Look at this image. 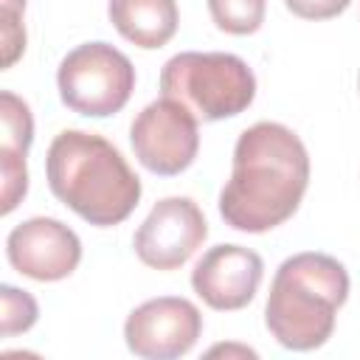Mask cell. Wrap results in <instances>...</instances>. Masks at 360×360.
I'll return each instance as SVG.
<instances>
[{
	"label": "cell",
	"mask_w": 360,
	"mask_h": 360,
	"mask_svg": "<svg viewBox=\"0 0 360 360\" xmlns=\"http://www.w3.org/2000/svg\"><path fill=\"white\" fill-rule=\"evenodd\" d=\"M307 186L304 141L278 121H259L236 138L231 180L219 191V217L242 233L273 231L298 211Z\"/></svg>",
	"instance_id": "1"
},
{
	"label": "cell",
	"mask_w": 360,
	"mask_h": 360,
	"mask_svg": "<svg viewBox=\"0 0 360 360\" xmlns=\"http://www.w3.org/2000/svg\"><path fill=\"white\" fill-rule=\"evenodd\" d=\"M45 177L56 200L96 228L124 222L141 200V177L124 155L96 132L62 129L45 155Z\"/></svg>",
	"instance_id": "2"
},
{
	"label": "cell",
	"mask_w": 360,
	"mask_h": 360,
	"mask_svg": "<svg viewBox=\"0 0 360 360\" xmlns=\"http://www.w3.org/2000/svg\"><path fill=\"white\" fill-rule=\"evenodd\" d=\"M346 298V267L335 256L304 250L278 264L264 304V323L284 349L312 352L332 338Z\"/></svg>",
	"instance_id": "3"
},
{
	"label": "cell",
	"mask_w": 360,
	"mask_h": 360,
	"mask_svg": "<svg viewBox=\"0 0 360 360\" xmlns=\"http://www.w3.org/2000/svg\"><path fill=\"white\" fill-rule=\"evenodd\" d=\"M160 93L186 104L202 121L233 118L256 98V76L248 62L225 51H183L160 70Z\"/></svg>",
	"instance_id": "4"
},
{
	"label": "cell",
	"mask_w": 360,
	"mask_h": 360,
	"mask_svg": "<svg viewBox=\"0 0 360 360\" xmlns=\"http://www.w3.org/2000/svg\"><path fill=\"white\" fill-rule=\"evenodd\" d=\"M56 87L68 110L107 118L127 107L135 90V68L110 42H84L59 62Z\"/></svg>",
	"instance_id": "5"
},
{
	"label": "cell",
	"mask_w": 360,
	"mask_h": 360,
	"mask_svg": "<svg viewBox=\"0 0 360 360\" xmlns=\"http://www.w3.org/2000/svg\"><path fill=\"white\" fill-rule=\"evenodd\" d=\"M129 143L143 169L160 177H174L186 172L200 152L197 115L186 104L163 96L135 115Z\"/></svg>",
	"instance_id": "6"
},
{
	"label": "cell",
	"mask_w": 360,
	"mask_h": 360,
	"mask_svg": "<svg viewBox=\"0 0 360 360\" xmlns=\"http://www.w3.org/2000/svg\"><path fill=\"white\" fill-rule=\"evenodd\" d=\"M208 236V222L191 197H163L135 231V256L152 270L183 267Z\"/></svg>",
	"instance_id": "7"
},
{
	"label": "cell",
	"mask_w": 360,
	"mask_h": 360,
	"mask_svg": "<svg viewBox=\"0 0 360 360\" xmlns=\"http://www.w3.org/2000/svg\"><path fill=\"white\" fill-rule=\"evenodd\" d=\"M202 335V315L188 298H149L127 315V349L143 360H174L194 349Z\"/></svg>",
	"instance_id": "8"
},
{
	"label": "cell",
	"mask_w": 360,
	"mask_h": 360,
	"mask_svg": "<svg viewBox=\"0 0 360 360\" xmlns=\"http://www.w3.org/2000/svg\"><path fill=\"white\" fill-rule=\"evenodd\" d=\"M11 267L34 281H62L82 262L76 231L53 217H31L11 228L6 239Z\"/></svg>",
	"instance_id": "9"
},
{
	"label": "cell",
	"mask_w": 360,
	"mask_h": 360,
	"mask_svg": "<svg viewBox=\"0 0 360 360\" xmlns=\"http://www.w3.org/2000/svg\"><path fill=\"white\" fill-rule=\"evenodd\" d=\"M264 262L256 250L242 245H217L202 253L191 270L194 292L219 312L242 309L259 292Z\"/></svg>",
	"instance_id": "10"
},
{
	"label": "cell",
	"mask_w": 360,
	"mask_h": 360,
	"mask_svg": "<svg viewBox=\"0 0 360 360\" xmlns=\"http://www.w3.org/2000/svg\"><path fill=\"white\" fill-rule=\"evenodd\" d=\"M34 141L31 107L11 90L0 93V180H3V214H11L28 191L25 155Z\"/></svg>",
	"instance_id": "11"
},
{
	"label": "cell",
	"mask_w": 360,
	"mask_h": 360,
	"mask_svg": "<svg viewBox=\"0 0 360 360\" xmlns=\"http://www.w3.org/2000/svg\"><path fill=\"white\" fill-rule=\"evenodd\" d=\"M107 14L127 42L146 51L163 48L177 34L180 22L174 0H110Z\"/></svg>",
	"instance_id": "12"
},
{
	"label": "cell",
	"mask_w": 360,
	"mask_h": 360,
	"mask_svg": "<svg viewBox=\"0 0 360 360\" xmlns=\"http://www.w3.org/2000/svg\"><path fill=\"white\" fill-rule=\"evenodd\" d=\"M264 8L267 0H208L214 25L233 37L256 34L264 22Z\"/></svg>",
	"instance_id": "13"
},
{
	"label": "cell",
	"mask_w": 360,
	"mask_h": 360,
	"mask_svg": "<svg viewBox=\"0 0 360 360\" xmlns=\"http://www.w3.org/2000/svg\"><path fill=\"white\" fill-rule=\"evenodd\" d=\"M0 301H3V338H11L17 332H28L34 323H37V301L25 292V290H17L11 284H3L0 287Z\"/></svg>",
	"instance_id": "14"
},
{
	"label": "cell",
	"mask_w": 360,
	"mask_h": 360,
	"mask_svg": "<svg viewBox=\"0 0 360 360\" xmlns=\"http://www.w3.org/2000/svg\"><path fill=\"white\" fill-rule=\"evenodd\" d=\"M25 0H0V48L3 68H11L25 51V28H22Z\"/></svg>",
	"instance_id": "15"
},
{
	"label": "cell",
	"mask_w": 360,
	"mask_h": 360,
	"mask_svg": "<svg viewBox=\"0 0 360 360\" xmlns=\"http://www.w3.org/2000/svg\"><path fill=\"white\" fill-rule=\"evenodd\" d=\"M284 3L301 20H332L343 14L352 0H284Z\"/></svg>",
	"instance_id": "16"
},
{
	"label": "cell",
	"mask_w": 360,
	"mask_h": 360,
	"mask_svg": "<svg viewBox=\"0 0 360 360\" xmlns=\"http://www.w3.org/2000/svg\"><path fill=\"white\" fill-rule=\"evenodd\" d=\"M214 354H242V357H256V352L248 349V346H214V349H208V357H214Z\"/></svg>",
	"instance_id": "17"
}]
</instances>
